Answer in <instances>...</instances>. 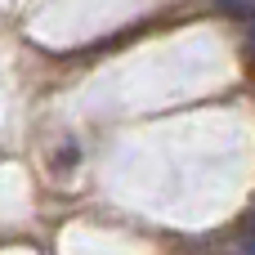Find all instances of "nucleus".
Returning <instances> with one entry per match:
<instances>
[{
  "label": "nucleus",
  "instance_id": "f257e3e1",
  "mask_svg": "<svg viewBox=\"0 0 255 255\" xmlns=\"http://www.w3.org/2000/svg\"><path fill=\"white\" fill-rule=\"evenodd\" d=\"M247 251H255V215H251V224H247Z\"/></svg>",
  "mask_w": 255,
  "mask_h": 255
}]
</instances>
